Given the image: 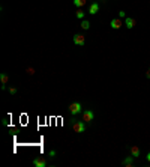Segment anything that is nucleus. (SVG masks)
Masks as SVG:
<instances>
[{
    "label": "nucleus",
    "instance_id": "nucleus-20",
    "mask_svg": "<svg viewBox=\"0 0 150 167\" xmlns=\"http://www.w3.org/2000/svg\"><path fill=\"white\" fill-rule=\"evenodd\" d=\"M146 160H147V163H149V164H150V152H149V154H147V156H146Z\"/></svg>",
    "mask_w": 150,
    "mask_h": 167
},
{
    "label": "nucleus",
    "instance_id": "nucleus-15",
    "mask_svg": "<svg viewBox=\"0 0 150 167\" xmlns=\"http://www.w3.org/2000/svg\"><path fill=\"white\" fill-rule=\"evenodd\" d=\"M27 74H29V75H33V74H35V69H33V68H27Z\"/></svg>",
    "mask_w": 150,
    "mask_h": 167
},
{
    "label": "nucleus",
    "instance_id": "nucleus-11",
    "mask_svg": "<svg viewBox=\"0 0 150 167\" xmlns=\"http://www.w3.org/2000/svg\"><path fill=\"white\" fill-rule=\"evenodd\" d=\"M132 164H134V156H132V155L123 160V166H126V167H131Z\"/></svg>",
    "mask_w": 150,
    "mask_h": 167
},
{
    "label": "nucleus",
    "instance_id": "nucleus-8",
    "mask_svg": "<svg viewBox=\"0 0 150 167\" xmlns=\"http://www.w3.org/2000/svg\"><path fill=\"white\" fill-rule=\"evenodd\" d=\"M33 166H36V167H45L47 166V160L45 158H35L33 160Z\"/></svg>",
    "mask_w": 150,
    "mask_h": 167
},
{
    "label": "nucleus",
    "instance_id": "nucleus-10",
    "mask_svg": "<svg viewBox=\"0 0 150 167\" xmlns=\"http://www.w3.org/2000/svg\"><path fill=\"white\" fill-rule=\"evenodd\" d=\"M8 80H9V77H8V74H5V72H2V74H0V81H2V89L5 90L6 89V83H8Z\"/></svg>",
    "mask_w": 150,
    "mask_h": 167
},
{
    "label": "nucleus",
    "instance_id": "nucleus-17",
    "mask_svg": "<svg viewBox=\"0 0 150 167\" xmlns=\"http://www.w3.org/2000/svg\"><path fill=\"white\" fill-rule=\"evenodd\" d=\"M48 156H51V158H54V156H56V151H50V152H48Z\"/></svg>",
    "mask_w": 150,
    "mask_h": 167
},
{
    "label": "nucleus",
    "instance_id": "nucleus-18",
    "mask_svg": "<svg viewBox=\"0 0 150 167\" xmlns=\"http://www.w3.org/2000/svg\"><path fill=\"white\" fill-rule=\"evenodd\" d=\"M2 123L5 125V127H8V125H9V122H8V118H3V119H2Z\"/></svg>",
    "mask_w": 150,
    "mask_h": 167
},
{
    "label": "nucleus",
    "instance_id": "nucleus-9",
    "mask_svg": "<svg viewBox=\"0 0 150 167\" xmlns=\"http://www.w3.org/2000/svg\"><path fill=\"white\" fill-rule=\"evenodd\" d=\"M135 24H137V21H135L134 18H131V17H128V18L125 20V26H126L128 29H134Z\"/></svg>",
    "mask_w": 150,
    "mask_h": 167
},
{
    "label": "nucleus",
    "instance_id": "nucleus-3",
    "mask_svg": "<svg viewBox=\"0 0 150 167\" xmlns=\"http://www.w3.org/2000/svg\"><path fill=\"white\" fill-rule=\"evenodd\" d=\"M93 119H95V113H93L92 110H84V111H83V120H84L86 123L93 122Z\"/></svg>",
    "mask_w": 150,
    "mask_h": 167
},
{
    "label": "nucleus",
    "instance_id": "nucleus-14",
    "mask_svg": "<svg viewBox=\"0 0 150 167\" xmlns=\"http://www.w3.org/2000/svg\"><path fill=\"white\" fill-rule=\"evenodd\" d=\"M77 18L78 20H83L84 18V11H83L81 8H78V11H77Z\"/></svg>",
    "mask_w": 150,
    "mask_h": 167
},
{
    "label": "nucleus",
    "instance_id": "nucleus-5",
    "mask_svg": "<svg viewBox=\"0 0 150 167\" xmlns=\"http://www.w3.org/2000/svg\"><path fill=\"white\" fill-rule=\"evenodd\" d=\"M122 24H125V23H122V20H119V18H113L111 23H110L111 29H114V30H116V29H120Z\"/></svg>",
    "mask_w": 150,
    "mask_h": 167
},
{
    "label": "nucleus",
    "instance_id": "nucleus-13",
    "mask_svg": "<svg viewBox=\"0 0 150 167\" xmlns=\"http://www.w3.org/2000/svg\"><path fill=\"white\" fill-rule=\"evenodd\" d=\"M86 3H87V0H74V5L77 8H83Z\"/></svg>",
    "mask_w": 150,
    "mask_h": 167
},
{
    "label": "nucleus",
    "instance_id": "nucleus-16",
    "mask_svg": "<svg viewBox=\"0 0 150 167\" xmlns=\"http://www.w3.org/2000/svg\"><path fill=\"white\" fill-rule=\"evenodd\" d=\"M9 93H11V95H15V93H17V89H15V87H9Z\"/></svg>",
    "mask_w": 150,
    "mask_h": 167
},
{
    "label": "nucleus",
    "instance_id": "nucleus-21",
    "mask_svg": "<svg viewBox=\"0 0 150 167\" xmlns=\"http://www.w3.org/2000/svg\"><path fill=\"white\" fill-rule=\"evenodd\" d=\"M146 75H147V77H149V78H150V68H149V69H147V72H146Z\"/></svg>",
    "mask_w": 150,
    "mask_h": 167
},
{
    "label": "nucleus",
    "instance_id": "nucleus-7",
    "mask_svg": "<svg viewBox=\"0 0 150 167\" xmlns=\"http://www.w3.org/2000/svg\"><path fill=\"white\" fill-rule=\"evenodd\" d=\"M129 151H131V155L134 156V158H138V156H141V151H140V148H138V146H131Z\"/></svg>",
    "mask_w": 150,
    "mask_h": 167
},
{
    "label": "nucleus",
    "instance_id": "nucleus-2",
    "mask_svg": "<svg viewBox=\"0 0 150 167\" xmlns=\"http://www.w3.org/2000/svg\"><path fill=\"white\" fill-rule=\"evenodd\" d=\"M81 109H83V106H81V102H78V101L69 104V113L72 114V116H77L78 113H81Z\"/></svg>",
    "mask_w": 150,
    "mask_h": 167
},
{
    "label": "nucleus",
    "instance_id": "nucleus-4",
    "mask_svg": "<svg viewBox=\"0 0 150 167\" xmlns=\"http://www.w3.org/2000/svg\"><path fill=\"white\" fill-rule=\"evenodd\" d=\"M84 42H86V38H84V35H80V33L74 35V44H75V45H80V47H83V45H84Z\"/></svg>",
    "mask_w": 150,
    "mask_h": 167
},
{
    "label": "nucleus",
    "instance_id": "nucleus-12",
    "mask_svg": "<svg viewBox=\"0 0 150 167\" xmlns=\"http://www.w3.org/2000/svg\"><path fill=\"white\" fill-rule=\"evenodd\" d=\"M81 29L89 30L90 29V21H87V20H81Z\"/></svg>",
    "mask_w": 150,
    "mask_h": 167
},
{
    "label": "nucleus",
    "instance_id": "nucleus-6",
    "mask_svg": "<svg viewBox=\"0 0 150 167\" xmlns=\"http://www.w3.org/2000/svg\"><path fill=\"white\" fill-rule=\"evenodd\" d=\"M99 3H96V2H93L90 6H89V14H92V15H95V14H98V11H99Z\"/></svg>",
    "mask_w": 150,
    "mask_h": 167
},
{
    "label": "nucleus",
    "instance_id": "nucleus-1",
    "mask_svg": "<svg viewBox=\"0 0 150 167\" xmlns=\"http://www.w3.org/2000/svg\"><path fill=\"white\" fill-rule=\"evenodd\" d=\"M86 122L84 120H74L72 122V130H74V132H77V134H81V132H84L86 131Z\"/></svg>",
    "mask_w": 150,
    "mask_h": 167
},
{
    "label": "nucleus",
    "instance_id": "nucleus-19",
    "mask_svg": "<svg viewBox=\"0 0 150 167\" xmlns=\"http://www.w3.org/2000/svg\"><path fill=\"white\" fill-rule=\"evenodd\" d=\"M119 15H120L122 18H125V15H126V14H125V11H120V12H119Z\"/></svg>",
    "mask_w": 150,
    "mask_h": 167
}]
</instances>
